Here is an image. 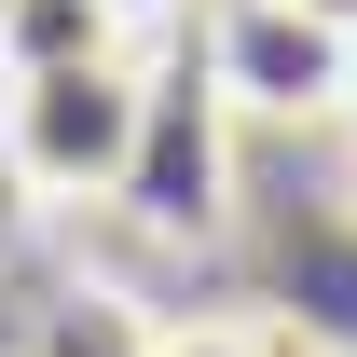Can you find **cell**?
Wrapping results in <instances>:
<instances>
[{"label": "cell", "mask_w": 357, "mask_h": 357, "mask_svg": "<svg viewBox=\"0 0 357 357\" xmlns=\"http://www.w3.org/2000/svg\"><path fill=\"white\" fill-rule=\"evenodd\" d=\"M151 55H83V69H0V178L55 206V220H96L124 206L137 178V137H151Z\"/></svg>", "instance_id": "6da1fadb"}, {"label": "cell", "mask_w": 357, "mask_h": 357, "mask_svg": "<svg viewBox=\"0 0 357 357\" xmlns=\"http://www.w3.org/2000/svg\"><path fill=\"white\" fill-rule=\"evenodd\" d=\"M192 83L220 96V124H330L344 83H357V42L316 28L303 0H206Z\"/></svg>", "instance_id": "7a4b0ae2"}, {"label": "cell", "mask_w": 357, "mask_h": 357, "mask_svg": "<svg viewBox=\"0 0 357 357\" xmlns=\"http://www.w3.org/2000/svg\"><path fill=\"white\" fill-rule=\"evenodd\" d=\"M83 55H124V28L96 0H14L0 14V69H83Z\"/></svg>", "instance_id": "3957f363"}, {"label": "cell", "mask_w": 357, "mask_h": 357, "mask_svg": "<svg viewBox=\"0 0 357 357\" xmlns=\"http://www.w3.org/2000/svg\"><path fill=\"white\" fill-rule=\"evenodd\" d=\"M137 357H289L275 330H248V316H151L137 330Z\"/></svg>", "instance_id": "277c9868"}, {"label": "cell", "mask_w": 357, "mask_h": 357, "mask_svg": "<svg viewBox=\"0 0 357 357\" xmlns=\"http://www.w3.org/2000/svg\"><path fill=\"white\" fill-rule=\"evenodd\" d=\"M96 14H110V28H124V42H137V28H165L178 0H96Z\"/></svg>", "instance_id": "5b68a950"}, {"label": "cell", "mask_w": 357, "mask_h": 357, "mask_svg": "<svg viewBox=\"0 0 357 357\" xmlns=\"http://www.w3.org/2000/svg\"><path fill=\"white\" fill-rule=\"evenodd\" d=\"M14 234H28V192H14V178H0V261H14Z\"/></svg>", "instance_id": "8992f818"}, {"label": "cell", "mask_w": 357, "mask_h": 357, "mask_svg": "<svg viewBox=\"0 0 357 357\" xmlns=\"http://www.w3.org/2000/svg\"><path fill=\"white\" fill-rule=\"evenodd\" d=\"M303 14H316V28H344V42H357V0H303Z\"/></svg>", "instance_id": "52a82bcc"}, {"label": "cell", "mask_w": 357, "mask_h": 357, "mask_svg": "<svg viewBox=\"0 0 357 357\" xmlns=\"http://www.w3.org/2000/svg\"><path fill=\"white\" fill-rule=\"evenodd\" d=\"M330 124H344V137H357V83H344V110H330Z\"/></svg>", "instance_id": "ba28073f"}, {"label": "cell", "mask_w": 357, "mask_h": 357, "mask_svg": "<svg viewBox=\"0 0 357 357\" xmlns=\"http://www.w3.org/2000/svg\"><path fill=\"white\" fill-rule=\"evenodd\" d=\"M0 14H14V0H0Z\"/></svg>", "instance_id": "9c48e42d"}]
</instances>
